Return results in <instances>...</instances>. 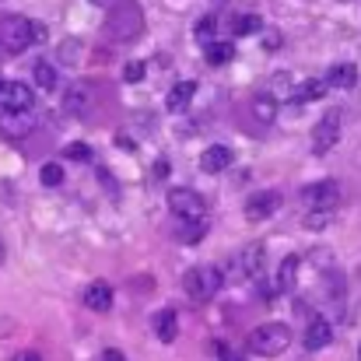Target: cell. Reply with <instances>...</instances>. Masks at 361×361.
<instances>
[{
  "mask_svg": "<svg viewBox=\"0 0 361 361\" xmlns=\"http://www.w3.org/2000/svg\"><path fill=\"white\" fill-rule=\"evenodd\" d=\"M144 32V14L133 0H116L109 4V14H106V35L113 42H133L140 39Z\"/></svg>",
  "mask_w": 361,
  "mask_h": 361,
  "instance_id": "1",
  "label": "cell"
},
{
  "mask_svg": "<svg viewBox=\"0 0 361 361\" xmlns=\"http://www.w3.org/2000/svg\"><path fill=\"white\" fill-rule=\"evenodd\" d=\"M288 344H291V330L284 323H263L245 337V351L256 358H277L288 351Z\"/></svg>",
  "mask_w": 361,
  "mask_h": 361,
  "instance_id": "2",
  "label": "cell"
},
{
  "mask_svg": "<svg viewBox=\"0 0 361 361\" xmlns=\"http://www.w3.org/2000/svg\"><path fill=\"white\" fill-rule=\"evenodd\" d=\"M221 284H225V277H221L218 267H193V270L183 274V291H186V298L197 302V305L211 302V298L221 291Z\"/></svg>",
  "mask_w": 361,
  "mask_h": 361,
  "instance_id": "3",
  "label": "cell"
},
{
  "mask_svg": "<svg viewBox=\"0 0 361 361\" xmlns=\"http://www.w3.org/2000/svg\"><path fill=\"white\" fill-rule=\"evenodd\" d=\"M0 46L7 53H25L32 46V21L21 14H7L0 18Z\"/></svg>",
  "mask_w": 361,
  "mask_h": 361,
  "instance_id": "4",
  "label": "cell"
},
{
  "mask_svg": "<svg viewBox=\"0 0 361 361\" xmlns=\"http://www.w3.org/2000/svg\"><path fill=\"white\" fill-rule=\"evenodd\" d=\"M169 211H172L179 221L204 218V214H207V200H204L197 190H190V186H176V190L169 193Z\"/></svg>",
  "mask_w": 361,
  "mask_h": 361,
  "instance_id": "5",
  "label": "cell"
},
{
  "mask_svg": "<svg viewBox=\"0 0 361 361\" xmlns=\"http://www.w3.org/2000/svg\"><path fill=\"white\" fill-rule=\"evenodd\" d=\"M35 130L32 109H0V137L7 140H21Z\"/></svg>",
  "mask_w": 361,
  "mask_h": 361,
  "instance_id": "6",
  "label": "cell"
},
{
  "mask_svg": "<svg viewBox=\"0 0 361 361\" xmlns=\"http://www.w3.org/2000/svg\"><path fill=\"white\" fill-rule=\"evenodd\" d=\"M302 200H305V207H326V211H334V207L341 204V186H337L334 179L312 183V186L302 190Z\"/></svg>",
  "mask_w": 361,
  "mask_h": 361,
  "instance_id": "7",
  "label": "cell"
},
{
  "mask_svg": "<svg viewBox=\"0 0 361 361\" xmlns=\"http://www.w3.org/2000/svg\"><path fill=\"white\" fill-rule=\"evenodd\" d=\"M277 207H281V193L277 190H263V193L245 200V221H267V218L277 214Z\"/></svg>",
  "mask_w": 361,
  "mask_h": 361,
  "instance_id": "8",
  "label": "cell"
},
{
  "mask_svg": "<svg viewBox=\"0 0 361 361\" xmlns=\"http://www.w3.org/2000/svg\"><path fill=\"white\" fill-rule=\"evenodd\" d=\"M35 92L25 81H0V109H32Z\"/></svg>",
  "mask_w": 361,
  "mask_h": 361,
  "instance_id": "9",
  "label": "cell"
},
{
  "mask_svg": "<svg viewBox=\"0 0 361 361\" xmlns=\"http://www.w3.org/2000/svg\"><path fill=\"white\" fill-rule=\"evenodd\" d=\"M337 140H341V113L334 109V113H326L323 120L312 126V147L316 151H330Z\"/></svg>",
  "mask_w": 361,
  "mask_h": 361,
  "instance_id": "10",
  "label": "cell"
},
{
  "mask_svg": "<svg viewBox=\"0 0 361 361\" xmlns=\"http://www.w3.org/2000/svg\"><path fill=\"white\" fill-rule=\"evenodd\" d=\"M309 351H323V348H330L334 344V323L330 319H323V316H312L309 319V326H305V341H302Z\"/></svg>",
  "mask_w": 361,
  "mask_h": 361,
  "instance_id": "11",
  "label": "cell"
},
{
  "mask_svg": "<svg viewBox=\"0 0 361 361\" xmlns=\"http://www.w3.org/2000/svg\"><path fill=\"white\" fill-rule=\"evenodd\" d=\"M239 267H242V277L259 281V277H263V270H267V245H263V242H249V245H245V252H242Z\"/></svg>",
  "mask_w": 361,
  "mask_h": 361,
  "instance_id": "12",
  "label": "cell"
},
{
  "mask_svg": "<svg viewBox=\"0 0 361 361\" xmlns=\"http://www.w3.org/2000/svg\"><path fill=\"white\" fill-rule=\"evenodd\" d=\"M232 161H235V154H232V147H228V144H214V147H207V151L200 154V169H204L207 176L225 172Z\"/></svg>",
  "mask_w": 361,
  "mask_h": 361,
  "instance_id": "13",
  "label": "cell"
},
{
  "mask_svg": "<svg viewBox=\"0 0 361 361\" xmlns=\"http://www.w3.org/2000/svg\"><path fill=\"white\" fill-rule=\"evenodd\" d=\"M326 88H341V92H351L358 85V67L355 63H330L326 71Z\"/></svg>",
  "mask_w": 361,
  "mask_h": 361,
  "instance_id": "14",
  "label": "cell"
},
{
  "mask_svg": "<svg viewBox=\"0 0 361 361\" xmlns=\"http://www.w3.org/2000/svg\"><path fill=\"white\" fill-rule=\"evenodd\" d=\"M193 95H197V81H176L172 92L165 95V109L169 113H183V109H190Z\"/></svg>",
  "mask_w": 361,
  "mask_h": 361,
  "instance_id": "15",
  "label": "cell"
},
{
  "mask_svg": "<svg viewBox=\"0 0 361 361\" xmlns=\"http://www.w3.org/2000/svg\"><path fill=\"white\" fill-rule=\"evenodd\" d=\"M151 326H154V337H158L161 344H172V341L179 337V316H176L172 309H158L154 319H151Z\"/></svg>",
  "mask_w": 361,
  "mask_h": 361,
  "instance_id": "16",
  "label": "cell"
},
{
  "mask_svg": "<svg viewBox=\"0 0 361 361\" xmlns=\"http://www.w3.org/2000/svg\"><path fill=\"white\" fill-rule=\"evenodd\" d=\"M85 305H88L92 312H106V309H113V288H109L106 281L88 284V288H85Z\"/></svg>",
  "mask_w": 361,
  "mask_h": 361,
  "instance_id": "17",
  "label": "cell"
},
{
  "mask_svg": "<svg viewBox=\"0 0 361 361\" xmlns=\"http://www.w3.org/2000/svg\"><path fill=\"white\" fill-rule=\"evenodd\" d=\"M298 267H302V256L298 252H288L277 267V291H291L298 284Z\"/></svg>",
  "mask_w": 361,
  "mask_h": 361,
  "instance_id": "18",
  "label": "cell"
},
{
  "mask_svg": "<svg viewBox=\"0 0 361 361\" xmlns=\"http://www.w3.org/2000/svg\"><path fill=\"white\" fill-rule=\"evenodd\" d=\"M176 239L183 242V245H197V242H204L207 239V218H190V221H183L179 232H176Z\"/></svg>",
  "mask_w": 361,
  "mask_h": 361,
  "instance_id": "19",
  "label": "cell"
},
{
  "mask_svg": "<svg viewBox=\"0 0 361 361\" xmlns=\"http://www.w3.org/2000/svg\"><path fill=\"white\" fill-rule=\"evenodd\" d=\"M204 56H207L211 67H225V63L235 60V46L232 42H207L204 46Z\"/></svg>",
  "mask_w": 361,
  "mask_h": 361,
  "instance_id": "20",
  "label": "cell"
},
{
  "mask_svg": "<svg viewBox=\"0 0 361 361\" xmlns=\"http://www.w3.org/2000/svg\"><path fill=\"white\" fill-rule=\"evenodd\" d=\"M88 102H92V95H88V88H67L63 92V113H71V116H81L85 109H88Z\"/></svg>",
  "mask_w": 361,
  "mask_h": 361,
  "instance_id": "21",
  "label": "cell"
},
{
  "mask_svg": "<svg viewBox=\"0 0 361 361\" xmlns=\"http://www.w3.org/2000/svg\"><path fill=\"white\" fill-rule=\"evenodd\" d=\"M252 113H256V120L270 123L277 116V99H274V92H259L256 99H252Z\"/></svg>",
  "mask_w": 361,
  "mask_h": 361,
  "instance_id": "22",
  "label": "cell"
},
{
  "mask_svg": "<svg viewBox=\"0 0 361 361\" xmlns=\"http://www.w3.org/2000/svg\"><path fill=\"white\" fill-rule=\"evenodd\" d=\"M32 78H35V85H39L42 92H53V88H56V67H53L49 60H39V63L32 67Z\"/></svg>",
  "mask_w": 361,
  "mask_h": 361,
  "instance_id": "23",
  "label": "cell"
},
{
  "mask_svg": "<svg viewBox=\"0 0 361 361\" xmlns=\"http://www.w3.org/2000/svg\"><path fill=\"white\" fill-rule=\"evenodd\" d=\"M323 95H326V81H316V78H309V81H302L295 88V99L298 102H319Z\"/></svg>",
  "mask_w": 361,
  "mask_h": 361,
  "instance_id": "24",
  "label": "cell"
},
{
  "mask_svg": "<svg viewBox=\"0 0 361 361\" xmlns=\"http://www.w3.org/2000/svg\"><path fill=\"white\" fill-rule=\"evenodd\" d=\"M330 221H334V211H326V207H309V211L302 214V225H305L309 232H323Z\"/></svg>",
  "mask_w": 361,
  "mask_h": 361,
  "instance_id": "25",
  "label": "cell"
},
{
  "mask_svg": "<svg viewBox=\"0 0 361 361\" xmlns=\"http://www.w3.org/2000/svg\"><path fill=\"white\" fill-rule=\"evenodd\" d=\"M259 28H263V21H259L256 14H239V18L232 21V32H235V35H256Z\"/></svg>",
  "mask_w": 361,
  "mask_h": 361,
  "instance_id": "26",
  "label": "cell"
},
{
  "mask_svg": "<svg viewBox=\"0 0 361 361\" xmlns=\"http://www.w3.org/2000/svg\"><path fill=\"white\" fill-rule=\"evenodd\" d=\"M39 179H42V186H60V183H63V169H60L56 161H46V165L39 169Z\"/></svg>",
  "mask_w": 361,
  "mask_h": 361,
  "instance_id": "27",
  "label": "cell"
},
{
  "mask_svg": "<svg viewBox=\"0 0 361 361\" xmlns=\"http://www.w3.org/2000/svg\"><path fill=\"white\" fill-rule=\"evenodd\" d=\"M63 158H71V161H92V147L81 144V140H74V144L63 147Z\"/></svg>",
  "mask_w": 361,
  "mask_h": 361,
  "instance_id": "28",
  "label": "cell"
},
{
  "mask_svg": "<svg viewBox=\"0 0 361 361\" xmlns=\"http://www.w3.org/2000/svg\"><path fill=\"white\" fill-rule=\"evenodd\" d=\"M214 28H218V21L214 18H200L197 21V39L207 46V42H214Z\"/></svg>",
  "mask_w": 361,
  "mask_h": 361,
  "instance_id": "29",
  "label": "cell"
},
{
  "mask_svg": "<svg viewBox=\"0 0 361 361\" xmlns=\"http://www.w3.org/2000/svg\"><path fill=\"white\" fill-rule=\"evenodd\" d=\"M144 74H147V71H144V63H140V60H133V63H126V67H123V81H130V85L144 81Z\"/></svg>",
  "mask_w": 361,
  "mask_h": 361,
  "instance_id": "30",
  "label": "cell"
},
{
  "mask_svg": "<svg viewBox=\"0 0 361 361\" xmlns=\"http://www.w3.org/2000/svg\"><path fill=\"white\" fill-rule=\"evenodd\" d=\"M32 42H46V25L42 21H32Z\"/></svg>",
  "mask_w": 361,
  "mask_h": 361,
  "instance_id": "31",
  "label": "cell"
},
{
  "mask_svg": "<svg viewBox=\"0 0 361 361\" xmlns=\"http://www.w3.org/2000/svg\"><path fill=\"white\" fill-rule=\"evenodd\" d=\"M154 176H158V179H169V161H165V158L154 161Z\"/></svg>",
  "mask_w": 361,
  "mask_h": 361,
  "instance_id": "32",
  "label": "cell"
},
{
  "mask_svg": "<svg viewBox=\"0 0 361 361\" xmlns=\"http://www.w3.org/2000/svg\"><path fill=\"white\" fill-rule=\"evenodd\" d=\"M11 361H42V358H39L35 351H18V355H14Z\"/></svg>",
  "mask_w": 361,
  "mask_h": 361,
  "instance_id": "33",
  "label": "cell"
},
{
  "mask_svg": "<svg viewBox=\"0 0 361 361\" xmlns=\"http://www.w3.org/2000/svg\"><path fill=\"white\" fill-rule=\"evenodd\" d=\"M102 361H126V358H123V351L109 348V351H102Z\"/></svg>",
  "mask_w": 361,
  "mask_h": 361,
  "instance_id": "34",
  "label": "cell"
},
{
  "mask_svg": "<svg viewBox=\"0 0 361 361\" xmlns=\"http://www.w3.org/2000/svg\"><path fill=\"white\" fill-rule=\"evenodd\" d=\"M263 46H267V49H277V46H281V35H277V32H270V39H267Z\"/></svg>",
  "mask_w": 361,
  "mask_h": 361,
  "instance_id": "35",
  "label": "cell"
},
{
  "mask_svg": "<svg viewBox=\"0 0 361 361\" xmlns=\"http://www.w3.org/2000/svg\"><path fill=\"white\" fill-rule=\"evenodd\" d=\"M92 4H95V7H109V0H92Z\"/></svg>",
  "mask_w": 361,
  "mask_h": 361,
  "instance_id": "36",
  "label": "cell"
},
{
  "mask_svg": "<svg viewBox=\"0 0 361 361\" xmlns=\"http://www.w3.org/2000/svg\"><path fill=\"white\" fill-rule=\"evenodd\" d=\"M4 256H7V249H4V239H0V263H4Z\"/></svg>",
  "mask_w": 361,
  "mask_h": 361,
  "instance_id": "37",
  "label": "cell"
},
{
  "mask_svg": "<svg viewBox=\"0 0 361 361\" xmlns=\"http://www.w3.org/2000/svg\"><path fill=\"white\" fill-rule=\"evenodd\" d=\"M358 358H361V344H358Z\"/></svg>",
  "mask_w": 361,
  "mask_h": 361,
  "instance_id": "38",
  "label": "cell"
}]
</instances>
